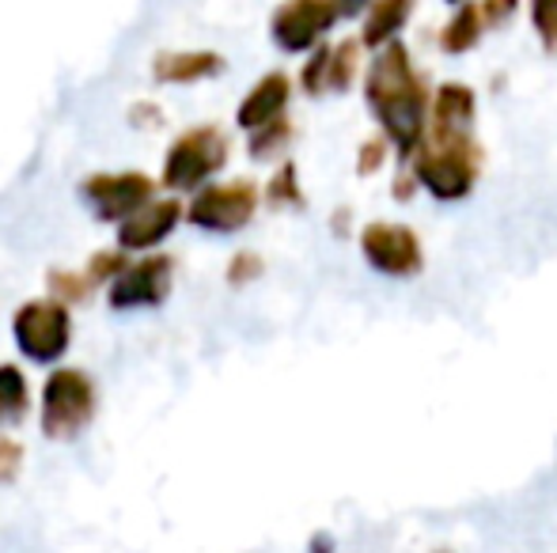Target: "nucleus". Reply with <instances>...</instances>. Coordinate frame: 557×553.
I'll return each mask as SVG.
<instances>
[{"label": "nucleus", "mask_w": 557, "mask_h": 553, "mask_svg": "<svg viewBox=\"0 0 557 553\" xmlns=\"http://www.w3.org/2000/svg\"><path fill=\"white\" fill-rule=\"evenodd\" d=\"M221 73H224V58H221V53H213V50L156 53V61H152L156 84H175V88L213 80V76H221Z\"/></svg>", "instance_id": "ddd939ff"}, {"label": "nucleus", "mask_w": 557, "mask_h": 553, "mask_svg": "<svg viewBox=\"0 0 557 553\" xmlns=\"http://www.w3.org/2000/svg\"><path fill=\"white\" fill-rule=\"evenodd\" d=\"M81 198L103 224H125L137 209L156 201V183L145 171H114V175H88L81 183Z\"/></svg>", "instance_id": "0eeeda50"}, {"label": "nucleus", "mask_w": 557, "mask_h": 553, "mask_svg": "<svg viewBox=\"0 0 557 553\" xmlns=\"http://www.w3.org/2000/svg\"><path fill=\"white\" fill-rule=\"evenodd\" d=\"M23 470V443L12 440V436H0V486L15 481Z\"/></svg>", "instance_id": "393cba45"}, {"label": "nucleus", "mask_w": 557, "mask_h": 553, "mask_svg": "<svg viewBox=\"0 0 557 553\" xmlns=\"http://www.w3.org/2000/svg\"><path fill=\"white\" fill-rule=\"evenodd\" d=\"M186 216V209L175 198H156L145 209L129 216L125 224H117V247L122 251H152L160 247L171 231L178 228V221Z\"/></svg>", "instance_id": "9b49d317"}, {"label": "nucleus", "mask_w": 557, "mask_h": 553, "mask_svg": "<svg viewBox=\"0 0 557 553\" xmlns=\"http://www.w3.org/2000/svg\"><path fill=\"white\" fill-rule=\"evenodd\" d=\"M227 163V137L216 126H194L175 137V144L163 155L160 183L171 193H198L209 186V178Z\"/></svg>", "instance_id": "20e7f679"}, {"label": "nucleus", "mask_w": 557, "mask_h": 553, "mask_svg": "<svg viewBox=\"0 0 557 553\" xmlns=\"http://www.w3.org/2000/svg\"><path fill=\"white\" fill-rule=\"evenodd\" d=\"M372 4H375V0H337V8H342L345 20H357V15H364Z\"/></svg>", "instance_id": "c85d7f7f"}, {"label": "nucleus", "mask_w": 557, "mask_h": 553, "mask_svg": "<svg viewBox=\"0 0 557 553\" xmlns=\"http://www.w3.org/2000/svg\"><path fill=\"white\" fill-rule=\"evenodd\" d=\"M337 15H342L337 0H285L273 12L270 35L285 53H304L319 46V38L334 27Z\"/></svg>", "instance_id": "1a4fd4ad"}, {"label": "nucleus", "mask_w": 557, "mask_h": 553, "mask_svg": "<svg viewBox=\"0 0 557 553\" xmlns=\"http://www.w3.org/2000/svg\"><path fill=\"white\" fill-rule=\"evenodd\" d=\"M258 213V186L250 178H235V183H213L206 190L194 193L186 205V221L201 231L213 236H232V231L247 228Z\"/></svg>", "instance_id": "423d86ee"}, {"label": "nucleus", "mask_w": 557, "mask_h": 553, "mask_svg": "<svg viewBox=\"0 0 557 553\" xmlns=\"http://www.w3.org/2000/svg\"><path fill=\"white\" fill-rule=\"evenodd\" d=\"M46 285H50V300H58V303H84L91 292H96V280H91L88 269H50L46 274Z\"/></svg>", "instance_id": "6ab92c4d"}, {"label": "nucleus", "mask_w": 557, "mask_h": 553, "mask_svg": "<svg viewBox=\"0 0 557 553\" xmlns=\"http://www.w3.org/2000/svg\"><path fill=\"white\" fill-rule=\"evenodd\" d=\"M171 280H175V262L168 254H148L140 262H129V269L107 288V303L114 311L160 307L171 292Z\"/></svg>", "instance_id": "9d476101"}, {"label": "nucleus", "mask_w": 557, "mask_h": 553, "mask_svg": "<svg viewBox=\"0 0 557 553\" xmlns=\"http://www.w3.org/2000/svg\"><path fill=\"white\" fill-rule=\"evenodd\" d=\"M451 4H467V0H451Z\"/></svg>", "instance_id": "7c9ffc66"}, {"label": "nucleus", "mask_w": 557, "mask_h": 553, "mask_svg": "<svg viewBox=\"0 0 557 553\" xmlns=\"http://www.w3.org/2000/svg\"><path fill=\"white\" fill-rule=\"evenodd\" d=\"M360 251L364 262L383 277H413L425 266V251H421V239L406 224H387L375 221L360 231Z\"/></svg>", "instance_id": "6e6552de"}, {"label": "nucleus", "mask_w": 557, "mask_h": 553, "mask_svg": "<svg viewBox=\"0 0 557 553\" xmlns=\"http://www.w3.org/2000/svg\"><path fill=\"white\" fill-rule=\"evenodd\" d=\"M96 384L88 372L81 368H53L50 379L42 384V406H38V420H42L46 440H73L96 417Z\"/></svg>", "instance_id": "7ed1b4c3"}, {"label": "nucleus", "mask_w": 557, "mask_h": 553, "mask_svg": "<svg viewBox=\"0 0 557 553\" xmlns=\"http://www.w3.org/2000/svg\"><path fill=\"white\" fill-rule=\"evenodd\" d=\"M12 338L30 364H53L73 341V315L58 300H30L12 315Z\"/></svg>", "instance_id": "39448f33"}, {"label": "nucleus", "mask_w": 557, "mask_h": 553, "mask_svg": "<svg viewBox=\"0 0 557 553\" xmlns=\"http://www.w3.org/2000/svg\"><path fill=\"white\" fill-rule=\"evenodd\" d=\"M288 99H293V80H288L285 73H270V76H262V80H258L255 88L247 91V99L239 103V114H235V122H239V129L255 134V129H262V126H270V122L285 118Z\"/></svg>", "instance_id": "f8f14e48"}, {"label": "nucleus", "mask_w": 557, "mask_h": 553, "mask_svg": "<svg viewBox=\"0 0 557 553\" xmlns=\"http://www.w3.org/2000/svg\"><path fill=\"white\" fill-rule=\"evenodd\" d=\"M288 140H293V122L288 118H277V122H270V126H262V129H255L247 140V152H250V160H277L281 152L288 148Z\"/></svg>", "instance_id": "aec40b11"}, {"label": "nucleus", "mask_w": 557, "mask_h": 553, "mask_svg": "<svg viewBox=\"0 0 557 553\" xmlns=\"http://www.w3.org/2000/svg\"><path fill=\"white\" fill-rule=\"evenodd\" d=\"M531 23H535L546 50H554L557 46V0H531Z\"/></svg>", "instance_id": "5701e85b"}, {"label": "nucleus", "mask_w": 557, "mask_h": 553, "mask_svg": "<svg viewBox=\"0 0 557 553\" xmlns=\"http://www.w3.org/2000/svg\"><path fill=\"white\" fill-rule=\"evenodd\" d=\"M360 46L357 38H342L337 46H326V91H345L360 68Z\"/></svg>", "instance_id": "a211bd4d"}, {"label": "nucleus", "mask_w": 557, "mask_h": 553, "mask_svg": "<svg viewBox=\"0 0 557 553\" xmlns=\"http://www.w3.org/2000/svg\"><path fill=\"white\" fill-rule=\"evenodd\" d=\"M265 201L277 209H300L304 205V190H300V175H296V163H281V171L270 178L265 186Z\"/></svg>", "instance_id": "412c9836"}, {"label": "nucleus", "mask_w": 557, "mask_h": 553, "mask_svg": "<svg viewBox=\"0 0 557 553\" xmlns=\"http://www.w3.org/2000/svg\"><path fill=\"white\" fill-rule=\"evenodd\" d=\"M30 410V387L15 364H0V425H20Z\"/></svg>", "instance_id": "f3484780"}, {"label": "nucleus", "mask_w": 557, "mask_h": 553, "mask_svg": "<svg viewBox=\"0 0 557 553\" xmlns=\"http://www.w3.org/2000/svg\"><path fill=\"white\" fill-rule=\"evenodd\" d=\"M474 111H478V99L467 84H441L433 96V126L429 129H441V134H470Z\"/></svg>", "instance_id": "4468645a"}, {"label": "nucleus", "mask_w": 557, "mask_h": 553, "mask_svg": "<svg viewBox=\"0 0 557 553\" xmlns=\"http://www.w3.org/2000/svg\"><path fill=\"white\" fill-rule=\"evenodd\" d=\"M125 254H129V251H122V247H107V251L91 254L84 269H88L96 285H114V280L129 269V259H125Z\"/></svg>", "instance_id": "4be33fe9"}, {"label": "nucleus", "mask_w": 557, "mask_h": 553, "mask_svg": "<svg viewBox=\"0 0 557 553\" xmlns=\"http://www.w3.org/2000/svg\"><path fill=\"white\" fill-rule=\"evenodd\" d=\"M129 122L137 129H160L163 126V111L156 103H133L129 106Z\"/></svg>", "instance_id": "cd10ccee"}, {"label": "nucleus", "mask_w": 557, "mask_h": 553, "mask_svg": "<svg viewBox=\"0 0 557 553\" xmlns=\"http://www.w3.org/2000/svg\"><path fill=\"white\" fill-rule=\"evenodd\" d=\"M413 0H375L364 15V30H360V42L383 50V46L395 42V35L403 30V23L410 20Z\"/></svg>", "instance_id": "2eb2a0df"}, {"label": "nucleus", "mask_w": 557, "mask_h": 553, "mask_svg": "<svg viewBox=\"0 0 557 553\" xmlns=\"http://www.w3.org/2000/svg\"><path fill=\"white\" fill-rule=\"evenodd\" d=\"M383 160H387V137H372L360 144V160H357V171L360 175H372V171L383 167Z\"/></svg>", "instance_id": "a878e982"}, {"label": "nucleus", "mask_w": 557, "mask_h": 553, "mask_svg": "<svg viewBox=\"0 0 557 553\" xmlns=\"http://www.w3.org/2000/svg\"><path fill=\"white\" fill-rule=\"evenodd\" d=\"M482 35H485L482 8L467 0V4H462L459 12L447 20V27L441 30V46L447 53H467V50H474V46L482 42Z\"/></svg>", "instance_id": "dca6fc26"}, {"label": "nucleus", "mask_w": 557, "mask_h": 553, "mask_svg": "<svg viewBox=\"0 0 557 553\" xmlns=\"http://www.w3.org/2000/svg\"><path fill=\"white\" fill-rule=\"evenodd\" d=\"M413 178L436 201H462L482 175V148L470 134H441L429 129L421 148L413 152Z\"/></svg>", "instance_id": "f03ea898"}, {"label": "nucleus", "mask_w": 557, "mask_h": 553, "mask_svg": "<svg viewBox=\"0 0 557 553\" xmlns=\"http://www.w3.org/2000/svg\"><path fill=\"white\" fill-rule=\"evenodd\" d=\"M311 553H331V539H323V535H319V539L311 542Z\"/></svg>", "instance_id": "c756f323"}, {"label": "nucleus", "mask_w": 557, "mask_h": 553, "mask_svg": "<svg viewBox=\"0 0 557 553\" xmlns=\"http://www.w3.org/2000/svg\"><path fill=\"white\" fill-rule=\"evenodd\" d=\"M364 99L383 137L395 144L398 160H413L421 140L429 137V122H433V91H429L425 76L413 68L410 53L398 38L375 53L364 80Z\"/></svg>", "instance_id": "f257e3e1"}, {"label": "nucleus", "mask_w": 557, "mask_h": 553, "mask_svg": "<svg viewBox=\"0 0 557 553\" xmlns=\"http://www.w3.org/2000/svg\"><path fill=\"white\" fill-rule=\"evenodd\" d=\"M262 277V259L255 251H239L232 262H227V285H250V280Z\"/></svg>", "instance_id": "b1692460"}, {"label": "nucleus", "mask_w": 557, "mask_h": 553, "mask_svg": "<svg viewBox=\"0 0 557 553\" xmlns=\"http://www.w3.org/2000/svg\"><path fill=\"white\" fill-rule=\"evenodd\" d=\"M478 8H482L485 27H505V23L516 15V8H520V0H482Z\"/></svg>", "instance_id": "bb28decb"}]
</instances>
